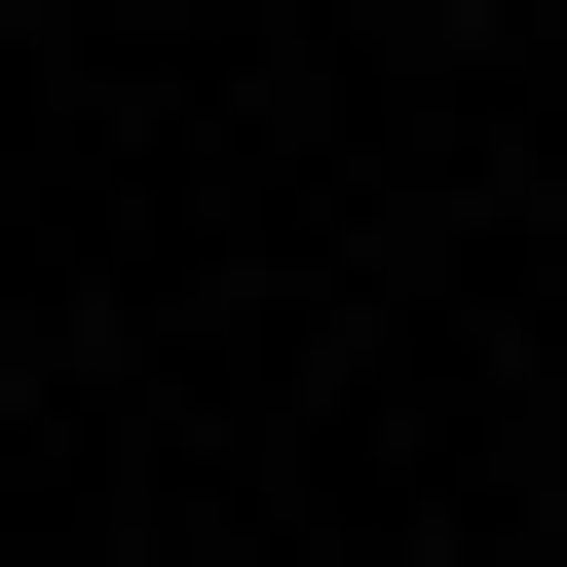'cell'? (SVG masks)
<instances>
[{"label":"cell","instance_id":"obj_1","mask_svg":"<svg viewBox=\"0 0 567 567\" xmlns=\"http://www.w3.org/2000/svg\"><path fill=\"white\" fill-rule=\"evenodd\" d=\"M0 416H39V303H0Z\"/></svg>","mask_w":567,"mask_h":567}]
</instances>
